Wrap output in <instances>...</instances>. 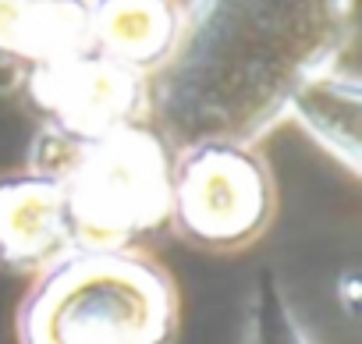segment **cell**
Segmentation results:
<instances>
[{
	"mask_svg": "<svg viewBox=\"0 0 362 344\" xmlns=\"http://www.w3.org/2000/svg\"><path fill=\"white\" fill-rule=\"evenodd\" d=\"M71 252L78 242L61 182L40 170L0 178V266L43 277Z\"/></svg>",
	"mask_w": 362,
	"mask_h": 344,
	"instance_id": "obj_6",
	"label": "cell"
},
{
	"mask_svg": "<svg viewBox=\"0 0 362 344\" xmlns=\"http://www.w3.org/2000/svg\"><path fill=\"white\" fill-rule=\"evenodd\" d=\"M288 117L323 146L337 163L348 167V174H358V121H362V89L351 71L337 64L313 75L291 100Z\"/></svg>",
	"mask_w": 362,
	"mask_h": 344,
	"instance_id": "obj_9",
	"label": "cell"
},
{
	"mask_svg": "<svg viewBox=\"0 0 362 344\" xmlns=\"http://www.w3.org/2000/svg\"><path fill=\"white\" fill-rule=\"evenodd\" d=\"M277 213V182L252 146L199 142L170 160V213L177 235L206 252L256 245Z\"/></svg>",
	"mask_w": 362,
	"mask_h": 344,
	"instance_id": "obj_4",
	"label": "cell"
},
{
	"mask_svg": "<svg viewBox=\"0 0 362 344\" xmlns=\"http://www.w3.org/2000/svg\"><path fill=\"white\" fill-rule=\"evenodd\" d=\"M29 93L64 142H96L149 117V78L96 50L29 71Z\"/></svg>",
	"mask_w": 362,
	"mask_h": 344,
	"instance_id": "obj_5",
	"label": "cell"
},
{
	"mask_svg": "<svg viewBox=\"0 0 362 344\" xmlns=\"http://www.w3.org/2000/svg\"><path fill=\"white\" fill-rule=\"evenodd\" d=\"M344 36V0H196L170 57L149 75V114L160 121L149 128L170 153L252 146L337 61Z\"/></svg>",
	"mask_w": 362,
	"mask_h": 344,
	"instance_id": "obj_1",
	"label": "cell"
},
{
	"mask_svg": "<svg viewBox=\"0 0 362 344\" xmlns=\"http://www.w3.org/2000/svg\"><path fill=\"white\" fill-rule=\"evenodd\" d=\"M245 344H313L309 333L302 330L295 309L288 305L284 291L267 277L252 298L249 326H245Z\"/></svg>",
	"mask_w": 362,
	"mask_h": 344,
	"instance_id": "obj_10",
	"label": "cell"
},
{
	"mask_svg": "<svg viewBox=\"0 0 362 344\" xmlns=\"http://www.w3.org/2000/svg\"><path fill=\"white\" fill-rule=\"evenodd\" d=\"M177 287L139 249H78L18 309V344H174Z\"/></svg>",
	"mask_w": 362,
	"mask_h": 344,
	"instance_id": "obj_2",
	"label": "cell"
},
{
	"mask_svg": "<svg viewBox=\"0 0 362 344\" xmlns=\"http://www.w3.org/2000/svg\"><path fill=\"white\" fill-rule=\"evenodd\" d=\"M64 149V160L36 170L61 182L78 249H135V238L167 224L174 153L149 124Z\"/></svg>",
	"mask_w": 362,
	"mask_h": 344,
	"instance_id": "obj_3",
	"label": "cell"
},
{
	"mask_svg": "<svg viewBox=\"0 0 362 344\" xmlns=\"http://www.w3.org/2000/svg\"><path fill=\"white\" fill-rule=\"evenodd\" d=\"M86 50L89 0H0V61L40 71Z\"/></svg>",
	"mask_w": 362,
	"mask_h": 344,
	"instance_id": "obj_7",
	"label": "cell"
},
{
	"mask_svg": "<svg viewBox=\"0 0 362 344\" xmlns=\"http://www.w3.org/2000/svg\"><path fill=\"white\" fill-rule=\"evenodd\" d=\"M177 29L181 11L170 0H89L93 50L146 78L170 57Z\"/></svg>",
	"mask_w": 362,
	"mask_h": 344,
	"instance_id": "obj_8",
	"label": "cell"
}]
</instances>
